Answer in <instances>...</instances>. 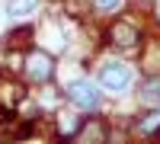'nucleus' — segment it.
I'll return each mask as SVG.
<instances>
[{
	"label": "nucleus",
	"mask_w": 160,
	"mask_h": 144,
	"mask_svg": "<svg viewBox=\"0 0 160 144\" xmlns=\"http://www.w3.org/2000/svg\"><path fill=\"white\" fill-rule=\"evenodd\" d=\"M144 102H160V80H151L144 87Z\"/></svg>",
	"instance_id": "5"
},
{
	"label": "nucleus",
	"mask_w": 160,
	"mask_h": 144,
	"mask_svg": "<svg viewBox=\"0 0 160 144\" xmlns=\"http://www.w3.org/2000/svg\"><path fill=\"white\" fill-rule=\"evenodd\" d=\"M71 99L77 102V106H83V109H96V106H99V93H96V87L87 83V80L71 83Z\"/></svg>",
	"instance_id": "1"
},
{
	"label": "nucleus",
	"mask_w": 160,
	"mask_h": 144,
	"mask_svg": "<svg viewBox=\"0 0 160 144\" xmlns=\"http://www.w3.org/2000/svg\"><path fill=\"white\" fill-rule=\"evenodd\" d=\"M99 77H102V83L109 87V90H125L128 80H131V74H128L125 64H106Z\"/></svg>",
	"instance_id": "2"
},
{
	"label": "nucleus",
	"mask_w": 160,
	"mask_h": 144,
	"mask_svg": "<svg viewBox=\"0 0 160 144\" xmlns=\"http://www.w3.org/2000/svg\"><path fill=\"white\" fill-rule=\"evenodd\" d=\"M118 3H122V0H96V7H99V10H106V7L112 10V7H118Z\"/></svg>",
	"instance_id": "6"
},
{
	"label": "nucleus",
	"mask_w": 160,
	"mask_h": 144,
	"mask_svg": "<svg viewBox=\"0 0 160 144\" xmlns=\"http://www.w3.org/2000/svg\"><path fill=\"white\" fill-rule=\"evenodd\" d=\"M35 0H7V13L10 16H22V13H32Z\"/></svg>",
	"instance_id": "4"
},
{
	"label": "nucleus",
	"mask_w": 160,
	"mask_h": 144,
	"mask_svg": "<svg viewBox=\"0 0 160 144\" xmlns=\"http://www.w3.org/2000/svg\"><path fill=\"white\" fill-rule=\"evenodd\" d=\"M109 35L115 38V45H135V38H138L135 26H128V22H115L109 29Z\"/></svg>",
	"instance_id": "3"
}]
</instances>
